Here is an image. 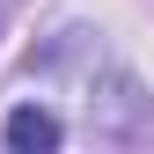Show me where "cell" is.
Masks as SVG:
<instances>
[{
    "label": "cell",
    "mask_w": 154,
    "mask_h": 154,
    "mask_svg": "<svg viewBox=\"0 0 154 154\" xmlns=\"http://www.w3.org/2000/svg\"><path fill=\"white\" fill-rule=\"evenodd\" d=\"M0 140H8L15 154H51V147L66 140V125H59V110H44V103H22V110H8Z\"/></svg>",
    "instance_id": "1"
},
{
    "label": "cell",
    "mask_w": 154,
    "mask_h": 154,
    "mask_svg": "<svg viewBox=\"0 0 154 154\" xmlns=\"http://www.w3.org/2000/svg\"><path fill=\"white\" fill-rule=\"evenodd\" d=\"M8 15H15V0H0V37H8Z\"/></svg>",
    "instance_id": "2"
}]
</instances>
